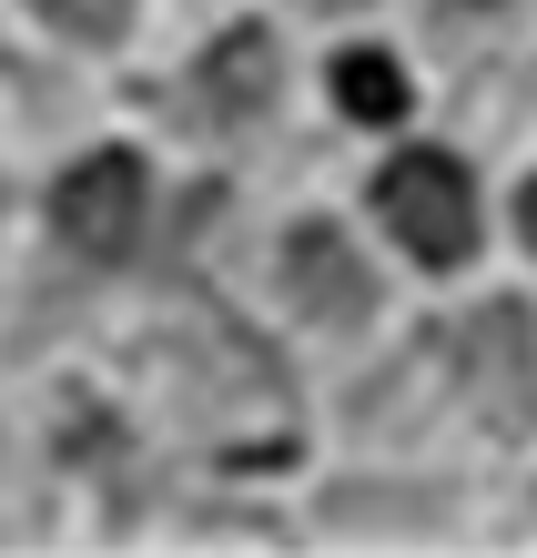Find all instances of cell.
<instances>
[{"label": "cell", "mask_w": 537, "mask_h": 558, "mask_svg": "<svg viewBox=\"0 0 537 558\" xmlns=\"http://www.w3.org/2000/svg\"><path fill=\"white\" fill-rule=\"evenodd\" d=\"M376 214L416 265H466L477 254V183L456 153H395L376 173Z\"/></svg>", "instance_id": "obj_1"}, {"label": "cell", "mask_w": 537, "mask_h": 558, "mask_svg": "<svg viewBox=\"0 0 537 558\" xmlns=\"http://www.w3.org/2000/svg\"><path fill=\"white\" fill-rule=\"evenodd\" d=\"M51 223L61 244L91 254V265H122L143 244V153H82L51 193Z\"/></svg>", "instance_id": "obj_2"}, {"label": "cell", "mask_w": 537, "mask_h": 558, "mask_svg": "<svg viewBox=\"0 0 537 558\" xmlns=\"http://www.w3.org/2000/svg\"><path fill=\"white\" fill-rule=\"evenodd\" d=\"M284 275H294V305L315 325H365L376 315V275H365V254L334 234V223H294L284 234Z\"/></svg>", "instance_id": "obj_3"}, {"label": "cell", "mask_w": 537, "mask_h": 558, "mask_svg": "<svg viewBox=\"0 0 537 558\" xmlns=\"http://www.w3.org/2000/svg\"><path fill=\"white\" fill-rule=\"evenodd\" d=\"M466 376H477V407L487 416H527L537 407V325L527 305H487L477 325H466Z\"/></svg>", "instance_id": "obj_4"}, {"label": "cell", "mask_w": 537, "mask_h": 558, "mask_svg": "<svg viewBox=\"0 0 537 558\" xmlns=\"http://www.w3.org/2000/svg\"><path fill=\"white\" fill-rule=\"evenodd\" d=\"M274 82H284V61L264 31H223V41L204 51V72H193V112L213 122V133H233V122H254L264 102H274Z\"/></svg>", "instance_id": "obj_5"}, {"label": "cell", "mask_w": 537, "mask_h": 558, "mask_svg": "<svg viewBox=\"0 0 537 558\" xmlns=\"http://www.w3.org/2000/svg\"><path fill=\"white\" fill-rule=\"evenodd\" d=\"M325 92H334V112H345V122H395V112H406V72H395L386 51H334Z\"/></svg>", "instance_id": "obj_6"}, {"label": "cell", "mask_w": 537, "mask_h": 558, "mask_svg": "<svg viewBox=\"0 0 537 558\" xmlns=\"http://www.w3.org/2000/svg\"><path fill=\"white\" fill-rule=\"evenodd\" d=\"M51 31H72V41H112L122 31V0H30Z\"/></svg>", "instance_id": "obj_7"}, {"label": "cell", "mask_w": 537, "mask_h": 558, "mask_svg": "<svg viewBox=\"0 0 537 558\" xmlns=\"http://www.w3.org/2000/svg\"><path fill=\"white\" fill-rule=\"evenodd\" d=\"M517 234H527V254H537V183L517 193Z\"/></svg>", "instance_id": "obj_8"}, {"label": "cell", "mask_w": 537, "mask_h": 558, "mask_svg": "<svg viewBox=\"0 0 537 558\" xmlns=\"http://www.w3.org/2000/svg\"><path fill=\"white\" fill-rule=\"evenodd\" d=\"M305 11H365V0H305Z\"/></svg>", "instance_id": "obj_9"}]
</instances>
